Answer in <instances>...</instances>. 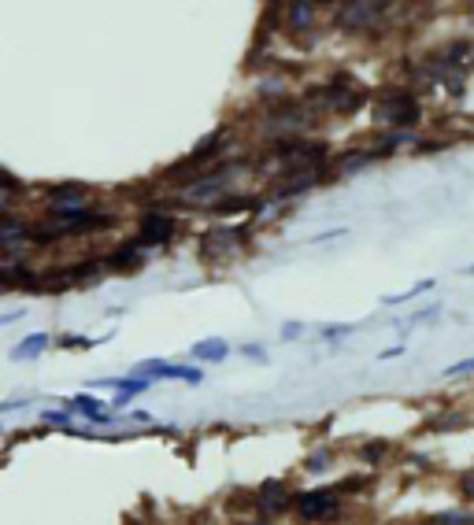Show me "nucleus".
<instances>
[{
  "mask_svg": "<svg viewBox=\"0 0 474 525\" xmlns=\"http://www.w3.org/2000/svg\"><path fill=\"white\" fill-rule=\"evenodd\" d=\"M344 333H352V325H330V330H322L326 341H338V336H344Z\"/></svg>",
  "mask_w": 474,
  "mask_h": 525,
  "instance_id": "a211bd4d",
  "label": "nucleus"
},
{
  "mask_svg": "<svg viewBox=\"0 0 474 525\" xmlns=\"http://www.w3.org/2000/svg\"><path fill=\"white\" fill-rule=\"evenodd\" d=\"M333 507H338V496H333V492H308V496H300V503H296V511H300L304 522H315L319 514H330Z\"/></svg>",
  "mask_w": 474,
  "mask_h": 525,
  "instance_id": "7ed1b4c3",
  "label": "nucleus"
},
{
  "mask_svg": "<svg viewBox=\"0 0 474 525\" xmlns=\"http://www.w3.org/2000/svg\"><path fill=\"white\" fill-rule=\"evenodd\" d=\"M171 237H174V219H167V215H145L141 219V237H137V241H141L145 248L167 244Z\"/></svg>",
  "mask_w": 474,
  "mask_h": 525,
  "instance_id": "f257e3e1",
  "label": "nucleus"
},
{
  "mask_svg": "<svg viewBox=\"0 0 474 525\" xmlns=\"http://www.w3.org/2000/svg\"><path fill=\"white\" fill-rule=\"evenodd\" d=\"M282 503H285V496H282V484H267V489H263V507L278 511Z\"/></svg>",
  "mask_w": 474,
  "mask_h": 525,
  "instance_id": "4468645a",
  "label": "nucleus"
},
{
  "mask_svg": "<svg viewBox=\"0 0 474 525\" xmlns=\"http://www.w3.org/2000/svg\"><path fill=\"white\" fill-rule=\"evenodd\" d=\"M300 330H304L300 322H285L282 325V336H285V341H293V336H300Z\"/></svg>",
  "mask_w": 474,
  "mask_h": 525,
  "instance_id": "aec40b11",
  "label": "nucleus"
},
{
  "mask_svg": "<svg viewBox=\"0 0 474 525\" xmlns=\"http://www.w3.org/2000/svg\"><path fill=\"white\" fill-rule=\"evenodd\" d=\"M463 374H474V355L463 359V363H452L449 370H444V378H463Z\"/></svg>",
  "mask_w": 474,
  "mask_h": 525,
  "instance_id": "dca6fc26",
  "label": "nucleus"
},
{
  "mask_svg": "<svg viewBox=\"0 0 474 525\" xmlns=\"http://www.w3.org/2000/svg\"><path fill=\"white\" fill-rule=\"evenodd\" d=\"M115 270H137L141 266V255H137V248L130 244V248H123V252H115V259H112Z\"/></svg>",
  "mask_w": 474,
  "mask_h": 525,
  "instance_id": "9b49d317",
  "label": "nucleus"
},
{
  "mask_svg": "<svg viewBox=\"0 0 474 525\" xmlns=\"http://www.w3.org/2000/svg\"><path fill=\"white\" fill-rule=\"evenodd\" d=\"M45 348H48V333H30L26 341L12 352V359H15V363H23V359H37V355H41Z\"/></svg>",
  "mask_w": 474,
  "mask_h": 525,
  "instance_id": "6e6552de",
  "label": "nucleus"
},
{
  "mask_svg": "<svg viewBox=\"0 0 474 525\" xmlns=\"http://www.w3.org/2000/svg\"><path fill=\"white\" fill-rule=\"evenodd\" d=\"M400 355H404V348H400V344H397V348H385V352L378 355V359H400Z\"/></svg>",
  "mask_w": 474,
  "mask_h": 525,
  "instance_id": "5701e85b",
  "label": "nucleus"
},
{
  "mask_svg": "<svg viewBox=\"0 0 474 525\" xmlns=\"http://www.w3.org/2000/svg\"><path fill=\"white\" fill-rule=\"evenodd\" d=\"M382 118H385V122H397V126H411L415 118H419L415 96H408V93H393L389 100H385V107H382Z\"/></svg>",
  "mask_w": 474,
  "mask_h": 525,
  "instance_id": "f03ea898",
  "label": "nucleus"
},
{
  "mask_svg": "<svg viewBox=\"0 0 474 525\" xmlns=\"http://www.w3.org/2000/svg\"><path fill=\"white\" fill-rule=\"evenodd\" d=\"M289 23L296 30H308L311 26V4H293L289 8Z\"/></svg>",
  "mask_w": 474,
  "mask_h": 525,
  "instance_id": "ddd939ff",
  "label": "nucleus"
},
{
  "mask_svg": "<svg viewBox=\"0 0 474 525\" xmlns=\"http://www.w3.org/2000/svg\"><path fill=\"white\" fill-rule=\"evenodd\" d=\"M382 12H385L382 4H349V8H341V15H344L349 26H367V23H374L371 15H382Z\"/></svg>",
  "mask_w": 474,
  "mask_h": 525,
  "instance_id": "0eeeda50",
  "label": "nucleus"
},
{
  "mask_svg": "<svg viewBox=\"0 0 474 525\" xmlns=\"http://www.w3.org/2000/svg\"><path fill=\"white\" fill-rule=\"evenodd\" d=\"M226 178H230V171H215L212 178H200L193 189H185V200H207V196H215L226 185Z\"/></svg>",
  "mask_w": 474,
  "mask_h": 525,
  "instance_id": "39448f33",
  "label": "nucleus"
},
{
  "mask_svg": "<svg viewBox=\"0 0 474 525\" xmlns=\"http://www.w3.org/2000/svg\"><path fill=\"white\" fill-rule=\"evenodd\" d=\"M45 422H59V425H67V414H63V411H48V414H45Z\"/></svg>",
  "mask_w": 474,
  "mask_h": 525,
  "instance_id": "b1692460",
  "label": "nucleus"
},
{
  "mask_svg": "<svg viewBox=\"0 0 474 525\" xmlns=\"http://www.w3.org/2000/svg\"><path fill=\"white\" fill-rule=\"evenodd\" d=\"M193 355H196V359H204V363H223L226 355H230V344L219 341V336H207V341L193 344Z\"/></svg>",
  "mask_w": 474,
  "mask_h": 525,
  "instance_id": "423d86ee",
  "label": "nucleus"
},
{
  "mask_svg": "<svg viewBox=\"0 0 474 525\" xmlns=\"http://www.w3.org/2000/svg\"><path fill=\"white\" fill-rule=\"evenodd\" d=\"M249 207H252V200H249V196H241V200H223L215 211H219V215H234V211H249Z\"/></svg>",
  "mask_w": 474,
  "mask_h": 525,
  "instance_id": "2eb2a0df",
  "label": "nucleus"
},
{
  "mask_svg": "<svg viewBox=\"0 0 474 525\" xmlns=\"http://www.w3.org/2000/svg\"><path fill=\"white\" fill-rule=\"evenodd\" d=\"M333 237H344V230H330V233H319V237H311L315 244H322V241H333Z\"/></svg>",
  "mask_w": 474,
  "mask_h": 525,
  "instance_id": "4be33fe9",
  "label": "nucleus"
},
{
  "mask_svg": "<svg viewBox=\"0 0 474 525\" xmlns=\"http://www.w3.org/2000/svg\"><path fill=\"white\" fill-rule=\"evenodd\" d=\"M59 344H63V348H96L101 341H85V336H63Z\"/></svg>",
  "mask_w": 474,
  "mask_h": 525,
  "instance_id": "f3484780",
  "label": "nucleus"
},
{
  "mask_svg": "<svg viewBox=\"0 0 474 525\" xmlns=\"http://www.w3.org/2000/svg\"><path fill=\"white\" fill-rule=\"evenodd\" d=\"M52 207L56 215H71V211H85V189L82 185H63V189H52Z\"/></svg>",
  "mask_w": 474,
  "mask_h": 525,
  "instance_id": "20e7f679",
  "label": "nucleus"
},
{
  "mask_svg": "<svg viewBox=\"0 0 474 525\" xmlns=\"http://www.w3.org/2000/svg\"><path fill=\"white\" fill-rule=\"evenodd\" d=\"M71 407H74V411H82L89 422H104V414H101V400H96V396H78V400H71Z\"/></svg>",
  "mask_w": 474,
  "mask_h": 525,
  "instance_id": "1a4fd4ad",
  "label": "nucleus"
},
{
  "mask_svg": "<svg viewBox=\"0 0 474 525\" xmlns=\"http://www.w3.org/2000/svg\"><path fill=\"white\" fill-rule=\"evenodd\" d=\"M241 355H249V359H267V352H263V348H256V344H245Z\"/></svg>",
  "mask_w": 474,
  "mask_h": 525,
  "instance_id": "412c9836",
  "label": "nucleus"
},
{
  "mask_svg": "<svg viewBox=\"0 0 474 525\" xmlns=\"http://www.w3.org/2000/svg\"><path fill=\"white\" fill-rule=\"evenodd\" d=\"M467 274H474V263H471V266H467Z\"/></svg>",
  "mask_w": 474,
  "mask_h": 525,
  "instance_id": "393cba45",
  "label": "nucleus"
},
{
  "mask_svg": "<svg viewBox=\"0 0 474 525\" xmlns=\"http://www.w3.org/2000/svg\"><path fill=\"white\" fill-rule=\"evenodd\" d=\"M223 144V130H215V133H207L204 137V141L200 144H196L193 148V156H189V163H196V160H204V156H212L215 152V148H219ZM189 163H185V167H189Z\"/></svg>",
  "mask_w": 474,
  "mask_h": 525,
  "instance_id": "9d476101",
  "label": "nucleus"
},
{
  "mask_svg": "<svg viewBox=\"0 0 474 525\" xmlns=\"http://www.w3.org/2000/svg\"><path fill=\"white\" fill-rule=\"evenodd\" d=\"M433 277H426V281H419L415 289H408V292H400V296H385V303H408V300H415V296H422V292H430L433 289Z\"/></svg>",
  "mask_w": 474,
  "mask_h": 525,
  "instance_id": "f8f14e48",
  "label": "nucleus"
},
{
  "mask_svg": "<svg viewBox=\"0 0 474 525\" xmlns=\"http://www.w3.org/2000/svg\"><path fill=\"white\" fill-rule=\"evenodd\" d=\"M433 319H437V307H426V311L411 314V325H415V322H433Z\"/></svg>",
  "mask_w": 474,
  "mask_h": 525,
  "instance_id": "6ab92c4d",
  "label": "nucleus"
}]
</instances>
